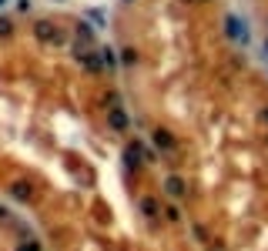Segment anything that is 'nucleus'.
<instances>
[{
  "label": "nucleus",
  "instance_id": "nucleus-5",
  "mask_svg": "<svg viewBox=\"0 0 268 251\" xmlns=\"http://www.w3.org/2000/svg\"><path fill=\"white\" fill-rule=\"evenodd\" d=\"M141 154H144V151H141V144L134 141V144H128V151H124V158H128V164L134 168V164H141Z\"/></svg>",
  "mask_w": 268,
  "mask_h": 251
},
{
  "label": "nucleus",
  "instance_id": "nucleus-10",
  "mask_svg": "<svg viewBox=\"0 0 268 251\" xmlns=\"http://www.w3.org/2000/svg\"><path fill=\"white\" fill-rule=\"evenodd\" d=\"M141 211H144V214H158V204L151 198H144V201H141Z\"/></svg>",
  "mask_w": 268,
  "mask_h": 251
},
{
  "label": "nucleus",
  "instance_id": "nucleus-7",
  "mask_svg": "<svg viewBox=\"0 0 268 251\" xmlns=\"http://www.w3.org/2000/svg\"><path fill=\"white\" fill-rule=\"evenodd\" d=\"M10 194L17 198V201H27V198H30V184H24V181H17V184L10 188Z\"/></svg>",
  "mask_w": 268,
  "mask_h": 251
},
{
  "label": "nucleus",
  "instance_id": "nucleus-15",
  "mask_svg": "<svg viewBox=\"0 0 268 251\" xmlns=\"http://www.w3.org/2000/svg\"><path fill=\"white\" fill-rule=\"evenodd\" d=\"M265 120H268V108H265Z\"/></svg>",
  "mask_w": 268,
  "mask_h": 251
},
{
  "label": "nucleus",
  "instance_id": "nucleus-1",
  "mask_svg": "<svg viewBox=\"0 0 268 251\" xmlns=\"http://www.w3.org/2000/svg\"><path fill=\"white\" fill-rule=\"evenodd\" d=\"M224 30H228V37L232 40H238V44H248V30H245V24L238 20V17H224Z\"/></svg>",
  "mask_w": 268,
  "mask_h": 251
},
{
  "label": "nucleus",
  "instance_id": "nucleus-13",
  "mask_svg": "<svg viewBox=\"0 0 268 251\" xmlns=\"http://www.w3.org/2000/svg\"><path fill=\"white\" fill-rule=\"evenodd\" d=\"M10 34V20H0V37H7Z\"/></svg>",
  "mask_w": 268,
  "mask_h": 251
},
{
  "label": "nucleus",
  "instance_id": "nucleus-12",
  "mask_svg": "<svg viewBox=\"0 0 268 251\" xmlns=\"http://www.w3.org/2000/svg\"><path fill=\"white\" fill-rule=\"evenodd\" d=\"M17 251H40V244H37V241H27V244H20Z\"/></svg>",
  "mask_w": 268,
  "mask_h": 251
},
{
  "label": "nucleus",
  "instance_id": "nucleus-9",
  "mask_svg": "<svg viewBox=\"0 0 268 251\" xmlns=\"http://www.w3.org/2000/svg\"><path fill=\"white\" fill-rule=\"evenodd\" d=\"M100 67H114V50H100Z\"/></svg>",
  "mask_w": 268,
  "mask_h": 251
},
{
  "label": "nucleus",
  "instance_id": "nucleus-2",
  "mask_svg": "<svg viewBox=\"0 0 268 251\" xmlns=\"http://www.w3.org/2000/svg\"><path fill=\"white\" fill-rule=\"evenodd\" d=\"M34 34H37V40H44V44H60V34H57V27H50L47 20L37 24V27H34Z\"/></svg>",
  "mask_w": 268,
  "mask_h": 251
},
{
  "label": "nucleus",
  "instance_id": "nucleus-14",
  "mask_svg": "<svg viewBox=\"0 0 268 251\" xmlns=\"http://www.w3.org/2000/svg\"><path fill=\"white\" fill-rule=\"evenodd\" d=\"M265 54H268V37H265Z\"/></svg>",
  "mask_w": 268,
  "mask_h": 251
},
{
  "label": "nucleus",
  "instance_id": "nucleus-8",
  "mask_svg": "<svg viewBox=\"0 0 268 251\" xmlns=\"http://www.w3.org/2000/svg\"><path fill=\"white\" fill-rule=\"evenodd\" d=\"M78 40L90 44V27H88V24H80V27H78Z\"/></svg>",
  "mask_w": 268,
  "mask_h": 251
},
{
  "label": "nucleus",
  "instance_id": "nucleus-11",
  "mask_svg": "<svg viewBox=\"0 0 268 251\" xmlns=\"http://www.w3.org/2000/svg\"><path fill=\"white\" fill-rule=\"evenodd\" d=\"M121 60H124V64H138V54L128 47V50H121Z\"/></svg>",
  "mask_w": 268,
  "mask_h": 251
},
{
  "label": "nucleus",
  "instance_id": "nucleus-3",
  "mask_svg": "<svg viewBox=\"0 0 268 251\" xmlns=\"http://www.w3.org/2000/svg\"><path fill=\"white\" fill-rule=\"evenodd\" d=\"M164 191H168L171 198H184V191H188V188H184V181H181L178 174H171V178L164 181Z\"/></svg>",
  "mask_w": 268,
  "mask_h": 251
},
{
  "label": "nucleus",
  "instance_id": "nucleus-4",
  "mask_svg": "<svg viewBox=\"0 0 268 251\" xmlns=\"http://www.w3.org/2000/svg\"><path fill=\"white\" fill-rule=\"evenodd\" d=\"M108 124H111L114 131H124V128H128V114H124L121 108H111V114H108Z\"/></svg>",
  "mask_w": 268,
  "mask_h": 251
},
{
  "label": "nucleus",
  "instance_id": "nucleus-6",
  "mask_svg": "<svg viewBox=\"0 0 268 251\" xmlns=\"http://www.w3.org/2000/svg\"><path fill=\"white\" fill-rule=\"evenodd\" d=\"M154 144H158V148H164V151H171V148H174V138L158 128V131H154Z\"/></svg>",
  "mask_w": 268,
  "mask_h": 251
}]
</instances>
